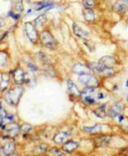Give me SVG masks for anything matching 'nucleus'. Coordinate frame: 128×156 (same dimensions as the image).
<instances>
[{"instance_id": "nucleus-39", "label": "nucleus", "mask_w": 128, "mask_h": 156, "mask_svg": "<svg viewBox=\"0 0 128 156\" xmlns=\"http://www.w3.org/2000/svg\"><path fill=\"white\" fill-rule=\"evenodd\" d=\"M7 115V111L3 108V106H2V102L0 101V120L3 119L5 116Z\"/></svg>"}, {"instance_id": "nucleus-3", "label": "nucleus", "mask_w": 128, "mask_h": 156, "mask_svg": "<svg viewBox=\"0 0 128 156\" xmlns=\"http://www.w3.org/2000/svg\"><path fill=\"white\" fill-rule=\"evenodd\" d=\"M25 92L24 86H17L13 84L8 90L3 93V100L6 102L8 105L17 107L20 103V100L22 98Z\"/></svg>"}, {"instance_id": "nucleus-30", "label": "nucleus", "mask_w": 128, "mask_h": 156, "mask_svg": "<svg viewBox=\"0 0 128 156\" xmlns=\"http://www.w3.org/2000/svg\"><path fill=\"white\" fill-rule=\"evenodd\" d=\"M84 47L89 51L90 53H94L96 51V42L93 39H86V41H82Z\"/></svg>"}, {"instance_id": "nucleus-11", "label": "nucleus", "mask_w": 128, "mask_h": 156, "mask_svg": "<svg viewBox=\"0 0 128 156\" xmlns=\"http://www.w3.org/2000/svg\"><path fill=\"white\" fill-rule=\"evenodd\" d=\"M9 74L12 77V83L13 84H17V86H24L26 77H27V71L24 69V67L18 64L15 66L14 68L10 69Z\"/></svg>"}, {"instance_id": "nucleus-36", "label": "nucleus", "mask_w": 128, "mask_h": 156, "mask_svg": "<svg viewBox=\"0 0 128 156\" xmlns=\"http://www.w3.org/2000/svg\"><path fill=\"white\" fill-rule=\"evenodd\" d=\"M10 34V30H4L3 33L0 34V44H2L3 42H5L6 38L8 37V35Z\"/></svg>"}, {"instance_id": "nucleus-27", "label": "nucleus", "mask_w": 128, "mask_h": 156, "mask_svg": "<svg viewBox=\"0 0 128 156\" xmlns=\"http://www.w3.org/2000/svg\"><path fill=\"white\" fill-rule=\"evenodd\" d=\"M11 9L12 10H14L15 12L19 13V14H21V15H24V13L26 11L24 1L23 0H14V1L12 2Z\"/></svg>"}, {"instance_id": "nucleus-8", "label": "nucleus", "mask_w": 128, "mask_h": 156, "mask_svg": "<svg viewBox=\"0 0 128 156\" xmlns=\"http://www.w3.org/2000/svg\"><path fill=\"white\" fill-rule=\"evenodd\" d=\"M87 26L78 23V22H73L71 25V33L73 34V37H75L81 41H86V39H91L92 33H91V30L87 28Z\"/></svg>"}, {"instance_id": "nucleus-41", "label": "nucleus", "mask_w": 128, "mask_h": 156, "mask_svg": "<svg viewBox=\"0 0 128 156\" xmlns=\"http://www.w3.org/2000/svg\"><path fill=\"white\" fill-rule=\"evenodd\" d=\"M122 45H123V49H124L125 53L128 55V41H125L122 43Z\"/></svg>"}, {"instance_id": "nucleus-46", "label": "nucleus", "mask_w": 128, "mask_h": 156, "mask_svg": "<svg viewBox=\"0 0 128 156\" xmlns=\"http://www.w3.org/2000/svg\"><path fill=\"white\" fill-rule=\"evenodd\" d=\"M127 13H128V3H127Z\"/></svg>"}, {"instance_id": "nucleus-13", "label": "nucleus", "mask_w": 128, "mask_h": 156, "mask_svg": "<svg viewBox=\"0 0 128 156\" xmlns=\"http://www.w3.org/2000/svg\"><path fill=\"white\" fill-rule=\"evenodd\" d=\"M81 13H82V18H83L84 23L88 26H95L100 20L98 9L83 8Z\"/></svg>"}, {"instance_id": "nucleus-5", "label": "nucleus", "mask_w": 128, "mask_h": 156, "mask_svg": "<svg viewBox=\"0 0 128 156\" xmlns=\"http://www.w3.org/2000/svg\"><path fill=\"white\" fill-rule=\"evenodd\" d=\"M100 88V87H99ZM98 87H84L81 90L79 101L87 107H95L99 104L98 101Z\"/></svg>"}, {"instance_id": "nucleus-4", "label": "nucleus", "mask_w": 128, "mask_h": 156, "mask_svg": "<svg viewBox=\"0 0 128 156\" xmlns=\"http://www.w3.org/2000/svg\"><path fill=\"white\" fill-rule=\"evenodd\" d=\"M22 30H23L26 41H28V42L34 46H38L39 33H41V30H38V28L33 23V21L23 22V24H22Z\"/></svg>"}, {"instance_id": "nucleus-42", "label": "nucleus", "mask_w": 128, "mask_h": 156, "mask_svg": "<svg viewBox=\"0 0 128 156\" xmlns=\"http://www.w3.org/2000/svg\"><path fill=\"white\" fill-rule=\"evenodd\" d=\"M10 156H21L20 154H18V153H17V152H14V153H13V154H11Z\"/></svg>"}, {"instance_id": "nucleus-15", "label": "nucleus", "mask_w": 128, "mask_h": 156, "mask_svg": "<svg viewBox=\"0 0 128 156\" xmlns=\"http://www.w3.org/2000/svg\"><path fill=\"white\" fill-rule=\"evenodd\" d=\"M72 137V132L70 130H59L55 132V133L52 136V142L55 145H62L64 142L69 140Z\"/></svg>"}, {"instance_id": "nucleus-28", "label": "nucleus", "mask_w": 128, "mask_h": 156, "mask_svg": "<svg viewBox=\"0 0 128 156\" xmlns=\"http://www.w3.org/2000/svg\"><path fill=\"white\" fill-rule=\"evenodd\" d=\"M83 8L89 9H99L101 5V0H80Z\"/></svg>"}, {"instance_id": "nucleus-45", "label": "nucleus", "mask_w": 128, "mask_h": 156, "mask_svg": "<svg viewBox=\"0 0 128 156\" xmlns=\"http://www.w3.org/2000/svg\"><path fill=\"white\" fill-rule=\"evenodd\" d=\"M42 156H49V155H48V154H45V155H42Z\"/></svg>"}, {"instance_id": "nucleus-34", "label": "nucleus", "mask_w": 128, "mask_h": 156, "mask_svg": "<svg viewBox=\"0 0 128 156\" xmlns=\"http://www.w3.org/2000/svg\"><path fill=\"white\" fill-rule=\"evenodd\" d=\"M21 131L23 135H31L34 132V127L29 123L21 124Z\"/></svg>"}, {"instance_id": "nucleus-43", "label": "nucleus", "mask_w": 128, "mask_h": 156, "mask_svg": "<svg viewBox=\"0 0 128 156\" xmlns=\"http://www.w3.org/2000/svg\"><path fill=\"white\" fill-rule=\"evenodd\" d=\"M124 86H125V87H126V88H128V79L125 81V84H124Z\"/></svg>"}, {"instance_id": "nucleus-21", "label": "nucleus", "mask_w": 128, "mask_h": 156, "mask_svg": "<svg viewBox=\"0 0 128 156\" xmlns=\"http://www.w3.org/2000/svg\"><path fill=\"white\" fill-rule=\"evenodd\" d=\"M33 23L37 27L38 30H42L47 28V27H49L48 26V24H49V18H48L46 13H39L38 15L35 17Z\"/></svg>"}, {"instance_id": "nucleus-38", "label": "nucleus", "mask_w": 128, "mask_h": 156, "mask_svg": "<svg viewBox=\"0 0 128 156\" xmlns=\"http://www.w3.org/2000/svg\"><path fill=\"white\" fill-rule=\"evenodd\" d=\"M7 25V19L4 17H0V32H1L2 30L5 29V27Z\"/></svg>"}, {"instance_id": "nucleus-37", "label": "nucleus", "mask_w": 128, "mask_h": 156, "mask_svg": "<svg viewBox=\"0 0 128 156\" xmlns=\"http://www.w3.org/2000/svg\"><path fill=\"white\" fill-rule=\"evenodd\" d=\"M127 119H128V118L126 117V115H125L124 113H122L121 115H119V116H118L115 122H116V124H117V125H121V124L124 123Z\"/></svg>"}, {"instance_id": "nucleus-23", "label": "nucleus", "mask_w": 128, "mask_h": 156, "mask_svg": "<svg viewBox=\"0 0 128 156\" xmlns=\"http://www.w3.org/2000/svg\"><path fill=\"white\" fill-rule=\"evenodd\" d=\"M17 145L13 140H9L0 146V156H10L16 152Z\"/></svg>"}, {"instance_id": "nucleus-35", "label": "nucleus", "mask_w": 128, "mask_h": 156, "mask_svg": "<svg viewBox=\"0 0 128 156\" xmlns=\"http://www.w3.org/2000/svg\"><path fill=\"white\" fill-rule=\"evenodd\" d=\"M116 156H128V144L117 149Z\"/></svg>"}, {"instance_id": "nucleus-20", "label": "nucleus", "mask_w": 128, "mask_h": 156, "mask_svg": "<svg viewBox=\"0 0 128 156\" xmlns=\"http://www.w3.org/2000/svg\"><path fill=\"white\" fill-rule=\"evenodd\" d=\"M35 59H36V61L38 62V64L39 65V67H43V66L53 64L51 57L42 49H39V50H38L36 52V54H35Z\"/></svg>"}, {"instance_id": "nucleus-33", "label": "nucleus", "mask_w": 128, "mask_h": 156, "mask_svg": "<svg viewBox=\"0 0 128 156\" xmlns=\"http://www.w3.org/2000/svg\"><path fill=\"white\" fill-rule=\"evenodd\" d=\"M13 121H15V115L14 114L7 113V115L5 116V117L0 120V128L3 129L7 124H9V123H11Z\"/></svg>"}, {"instance_id": "nucleus-24", "label": "nucleus", "mask_w": 128, "mask_h": 156, "mask_svg": "<svg viewBox=\"0 0 128 156\" xmlns=\"http://www.w3.org/2000/svg\"><path fill=\"white\" fill-rule=\"evenodd\" d=\"M12 77L9 72L3 71L1 73V79H0V93H4L11 87Z\"/></svg>"}, {"instance_id": "nucleus-6", "label": "nucleus", "mask_w": 128, "mask_h": 156, "mask_svg": "<svg viewBox=\"0 0 128 156\" xmlns=\"http://www.w3.org/2000/svg\"><path fill=\"white\" fill-rule=\"evenodd\" d=\"M76 82L82 88L84 87H101L104 86V80L101 79L99 76L93 73L84 74L78 76L76 78Z\"/></svg>"}, {"instance_id": "nucleus-44", "label": "nucleus", "mask_w": 128, "mask_h": 156, "mask_svg": "<svg viewBox=\"0 0 128 156\" xmlns=\"http://www.w3.org/2000/svg\"><path fill=\"white\" fill-rule=\"evenodd\" d=\"M124 102H125V103H127V104H128V94L125 96V101H124Z\"/></svg>"}, {"instance_id": "nucleus-1", "label": "nucleus", "mask_w": 128, "mask_h": 156, "mask_svg": "<svg viewBox=\"0 0 128 156\" xmlns=\"http://www.w3.org/2000/svg\"><path fill=\"white\" fill-rule=\"evenodd\" d=\"M38 46L42 49H46L47 51H57L59 48V41L55 34L52 32L50 27L43 29L39 33V42Z\"/></svg>"}, {"instance_id": "nucleus-14", "label": "nucleus", "mask_w": 128, "mask_h": 156, "mask_svg": "<svg viewBox=\"0 0 128 156\" xmlns=\"http://www.w3.org/2000/svg\"><path fill=\"white\" fill-rule=\"evenodd\" d=\"M66 87H67V93L69 98L72 101L79 100V97H80L81 94V88L79 87L77 82H75L72 79L69 78L66 80Z\"/></svg>"}, {"instance_id": "nucleus-17", "label": "nucleus", "mask_w": 128, "mask_h": 156, "mask_svg": "<svg viewBox=\"0 0 128 156\" xmlns=\"http://www.w3.org/2000/svg\"><path fill=\"white\" fill-rule=\"evenodd\" d=\"M110 10L114 14L119 17H126L128 16L127 13V3L123 2L122 0H114L110 4Z\"/></svg>"}, {"instance_id": "nucleus-32", "label": "nucleus", "mask_w": 128, "mask_h": 156, "mask_svg": "<svg viewBox=\"0 0 128 156\" xmlns=\"http://www.w3.org/2000/svg\"><path fill=\"white\" fill-rule=\"evenodd\" d=\"M47 154L49 156H67L58 146H50Z\"/></svg>"}, {"instance_id": "nucleus-2", "label": "nucleus", "mask_w": 128, "mask_h": 156, "mask_svg": "<svg viewBox=\"0 0 128 156\" xmlns=\"http://www.w3.org/2000/svg\"><path fill=\"white\" fill-rule=\"evenodd\" d=\"M81 131L92 137L101 135V133L114 132V125L112 123H95L93 125H83L81 127Z\"/></svg>"}, {"instance_id": "nucleus-10", "label": "nucleus", "mask_w": 128, "mask_h": 156, "mask_svg": "<svg viewBox=\"0 0 128 156\" xmlns=\"http://www.w3.org/2000/svg\"><path fill=\"white\" fill-rule=\"evenodd\" d=\"M31 7L34 8L36 13H47L58 6L55 0H38L30 3Z\"/></svg>"}, {"instance_id": "nucleus-18", "label": "nucleus", "mask_w": 128, "mask_h": 156, "mask_svg": "<svg viewBox=\"0 0 128 156\" xmlns=\"http://www.w3.org/2000/svg\"><path fill=\"white\" fill-rule=\"evenodd\" d=\"M60 148L66 155H72L80 148V144H79V141L76 140L70 139L69 140L64 142V144L60 146Z\"/></svg>"}, {"instance_id": "nucleus-40", "label": "nucleus", "mask_w": 128, "mask_h": 156, "mask_svg": "<svg viewBox=\"0 0 128 156\" xmlns=\"http://www.w3.org/2000/svg\"><path fill=\"white\" fill-rule=\"evenodd\" d=\"M34 13H36V12H35V10H34V8H33V7H30V8H28L27 10L25 11V13H24V17L30 16V15L34 14Z\"/></svg>"}, {"instance_id": "nucleus-19", "label": "nucleus", "mask_w": 128, "mask_h": 156, "mask_svg": "<svg viewBox=\"0 0 128 156\" xmlns=\"http://www.w3.org/2000/svg\"><path fill=\"white\" fill-rule=\"evenodd\" d=\"M71 73L76 76V77H78V76L88 74V73H92V72H91L89 67H88L86 62L77 61V62H74L71 66Z\"/></svg>"}, {"instance_id": "nucleus-25", "label": "nucleus", "mask_w": 128, "mask_h": 156, "mask_svg": "<svg viewBox=\"0 0 128 156\" xmlns=\"http://www.w3.org/2000/svg\"><path fill=\"white\" fill-rule=\"evenodd\" d=\"M11 61V55L8 49H0V70H5L8 68Z\"/></svg>"}, {"instance_id": "nucleus-7", "label": "nucleus", "mask_w": 128, "mask_h": 156, "mask_svg": "<svg viewBox=\"0 0 128 156\" xmlns=\"http://www.w3.org/2000/svg\"><path fill=\"white\" fill-rule=\"evenodd\" d=\"M125 102L122 99H113L109 102L108 108V119L110 122H115L119 115L124 112L125 109Z\"/></svg>"}, {"instance_id": "nucleus-16", "label": "nucleus", "mask_w": 128, "mask_h": 156, "mask_svg": "<svg viewBox=\"0 0 128 156\" xmlns=\"http://www.w3.org/2000/svg\"><path fill=\"white\" fill-rule=\"evenodd\" d=\"M109 102L104 101L101 102L98 105H96L95 107L92 108V114L95 116L96 118H98L99 120H105L108 119V108Z\"/></svg>"}, {"instance_id": "nucleus-26", "label": "nucleus", "mask_w": 128, "mask_h": 156, "mask_svg": "<svg viewBox=\"0 0 128 156\" xmlns=\"http://www.w3.org/2000/svg\"><path fill=\"white\" fill-rule=\"evenodd\" d=\"M50 146L48 145L46 142H41V144H37L32 150V154L34 156H42L47 154L48 149H49Z\"/></svg>"}, {"instance_id": "nucleus-12", "label": "nucleus", "mask_w": 128, "mask_h": 156, "mask_svg": "<svg viewBox=\"0 0 128 156\" xmlns=\"http://www.w3.org/2000/svg\"><path fill=\"white\" fill-rule=\"evenodd\" d=\"M98 61L103 65L104 67L107 68H113L120 70V67L122 65V62L120 57H118L116 54H107L100 57Z\"/></svg>"}, {"instance_id": "nucleus-22", "label": "nucleus", "mask_w": 128, "mask_h": 156, "mask_svg": "<svg viewBox=\"0 0 128 156\" xmlns=\"http://www.w3.org/2000/svg\"><path fill=\"white\" fill-rule=\"evenodd\" d=\"M24 63L26 68H27V72L30 74L36 75L41 72V67L38 64V62L35 59V57H27V59L24 60Z\"/></svg>"}, {"instance_id": "nucleus-29", "label": "nucleus", "mask_w": 128, "mask_h": 156, "mask_svg": "<svg viewBox=\"0 0 128 156\" xmlns=\"http://www.w3.org/2000/svg\"><path fill=\"white\" fill-rule=\"evenodd\" d=\"M7 18L14 22L15 24H18L19 22H21L22 19H23V15H21L19 13H17L14 10L10 9V10L7 12Z\"/></svg>"}, {"instance_id": "nucleus-31", "label": "nucleus", "mask_w": 128, "mask_h": 156, "mask_svg": "<svg viewBox=\"0 0 128 156\" xmlns=\"http://www.w3.org/2000/svg\"><path fill=\"white\" fill-rule=\"evenodd\" d=\"M37 83V76L30 74L27 72V77H26V81H25V84L24 86H27L29 87H34L35 84Z\"/></svg>"}, {"instance_id": "nucleus-9", "label": "nucleus", "mask_w": 128, "mask_h": 156, "mask_svg": "<svg viewBox=\"0 0 128 156\" xmlns=\"http://www.w3.org/2000/svg\"><path fill=\"white\" fill-rule=\"evenodd\" d=\"M22 133L21 125L16 121H13L7 124L5 127L2 129V136L5 140H13L17 139Z\"/></svg>"}]
</instances>
